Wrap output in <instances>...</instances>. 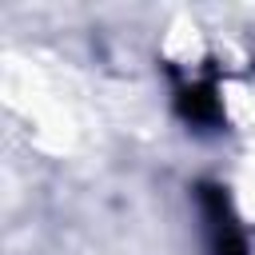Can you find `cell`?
I'll return each instance as SVG.
<instances>
[{"mask_svg": "<svg viewBox=\"0 0 255 255\" xmlns=\"http://www.w3.org/2000/svg\"><path fill=\"white\" fill-rule=\"evenodd\" d=\"M207 203V231H211V255H247L243 247V235L223 203V195H203Z\"/></svg>", "mask_w": 255, "mask_h": 255, "instance_id": "6da1fadb", "label": "cell"}]
</instances>
